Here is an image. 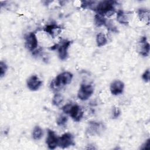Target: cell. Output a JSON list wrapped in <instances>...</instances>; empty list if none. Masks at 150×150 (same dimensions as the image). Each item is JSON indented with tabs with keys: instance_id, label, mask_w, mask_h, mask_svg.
<instances>
[{
	"instance_id": "1",
	"label": "cell",
	"mask_w": 150,
	"mask_h": 150,
	"mask_svg": "<svg viewBox=\"0 0 150 150\" xmlns=\"http://www.w3.org/2000/svg\"><path fill=\"white\" fill-rule=\"evenodd\" d=\"M115 1H104L100 2L95 8V11L98 15L104 16L106 15L110 16L115 12L114 4Z\"/></svg>"
},
{
	"instance_id": "2",
	"label": "cell",
	"mask_w": 150,
	"mask_h": 150,
	"mask_svg": "<svg viewBox=\"0 0 150 150\" xmlns=\"http://www.w3.org/2000/svg\"><path fill=\"white\" fill-rule=\"evenodd\" d=\"M73 74L69 71H64L58 74L51 83L50 86L54 89H59L71 83Z\"/></svg>"
},
{
	"instance_id": "3",
	"label": "cell",
	"mask_w": 150,
	"mask_h": 150,
	"mask_svg": "<svg viewBox=\"0 0 150 150\" xmlns=\"http://www.w3.org/2000/svg\"><path fill=\"white\" fill-rule=\"evenodd\" d=\"M62 110L66 114H69L75 121H80L83 115V111L77 104H67L63 107Z\"/></svg>"
},
{
	"instance_id": "4",
	"label": "cell",
	"mask_w": 150,
	"mask_h": 150,
	"mask_svg": "<svg viewBox=\"0 0 150 150\" xmlns=\"http://www.w3.org/2000/svg\"><path fill=\"white\" fill-rule=\"evenodd\" d=\"M94 92V88L91 84H82L78 91L77 97L81 100H87Z\"/></svg>"
},
{
	"instance_id": "5",
	"label": "cell",
	"mask_w": 150,
	"mask_h": 150,
	"mask_svg": "<svg viewBox=\"0 0 150 150\" xmlns=\"http://www.w3.org/2000/svg\"><path fill=\"white\" fill-rule=\"evenodd\" d=\"M25 46L30 52L34 51L38 47V39L35 33L30 32L25 36Z\"/></svg>"
},
{
	"instance_id": "6",
	"label": "cell",
	"mask_w": 150,
	"mask_h": 150,
	"mask_svg": "<svg viewBox=\"0 0 150 150\" xmlns=\"http://www.w3.org/2000/svg\"><path fill=\"white\" fill-rule=\"evenodd\" d=\"M74 138L72 134L67 132L59 137L58 145L62 148H66L71 145H74Z\"/></svg>"
},
{
	"instance_id": "7",
	"label": "cell",
	"mask_w": 150,
	"mask_h": 150,
	"mask_svg": "<svg viewBox=\"0 0 150 150\" xmlns=\"http://www.w3.org/2000/svg\"><path fill=\"white\" fill-rule=\"evenodd\" d=\"M59 137L55 134V132L51 130H47V136L46 139V142L47 146L50 149H54L58 145Z\"/></svg>"
},
{
	"instance_id": "8",
	"label": "cell",
	"mask_w": 150,
	"mask_h": 150,
	"mask_svg": "<svg viewBox=\"0 0 150 150\" xmlns=\"http://www.w3.org/2000/svg\"><path fill=\"white\" fill-rule=\"evenodd\" d=\"M71 44V42L67 40L62 41L61 45L57 44V50L59 57L61 60H65L67 56V49Z\"/></svg>"
},
{
	"instance_id": "9",
	"label": "cell",
	"mask_w": 150,
	"mask_h": 150,
	"mask_svg": "<svg viewBox=\"0 0 150 150\" xmlns=\"http://www.w3.org/2000/svg\"><path fill=\"white\" fill-rule=\"evenodd\" d=\"M42 81L36 75H32L27 80V86L32 91L38 90L42 86Z\"/></svg>"
},
{
	"instance_id": "10",
	"label": "cell",
	"mask_w": 150,
	"mask_h": 150,
	"mask_svg": "<svg viewBox=\"0 0 150 150\" xmlns=\"http://www.w3.org/2000/svg\"><path fill=\"white\" fill-rule=\"evenodd\" d=\"M124 88V84L120 80L114 81L110 86V91L113 95H118L122 93Z\"/></svg>"
},
{
	"instance_id": "11",
	"label": "cell",
	"mask_w": 150,
	"mask_h": 150,
	"mask_svg": "<svg viewBox=\"0 0 150 150\" xmlns=\"http://www.w3.org/2000/svg\"><path fill=\"white\" fill-rule=\"evenodd\" d=\"M141 43H143L141 47V54L144 56H146L149 54V45L146 42V37H142L141 39Z\"/></svg>"
},
{
	"instance_id": "12",
	"label": "cell",
	"mask_w": 150,
	"mask_h": 150,
	"mask_svg": "<svg viewBox=\"0 0 150 150\" xmlns=\"http://www.w3.org/2000/svg\"><path fill=\"white\" fill-rule=\"evenodd\" d=\"M96 42L98 47L104 46L107 43V40L105 35L103 33H98L96 36Z\"/></svg>"
},
{
	"instance_id": "13",
	"label": "cell",
	"mask_w": 150,
	"mask_h": 150,
	"mask_svg": "<svg viewBox=\"0 0 150 150\" xmlns=\"http://www.w3.org/2000/svg\"><path fill=\"white\" fill-rule=\"evenodd\" d=\"M100 125L99 123L97 122H90V127H89V134L91 135H94L96 134H98L99 132L100 131Z\"/></svg>"
},
{
	"instance_id": "14",
	"label": "cell",
	"mask_w": 150,
	"mask_h": 150,
	"mask_svg": "<svg viewBox=\"0 0 150 150\" xmlns=\"http://www.w3.org/2000/svg\"><path fill=\"white\" fill-rule=\"evenodd\" d=\"M43 135V129L39 126H36L33 131L32 135L33 138L35 140L40 139Z\"/></svg>"
},
{
	"instance_id": "15",
	"label": "cell",
	"mask_w": 150,
	"mask_h": 150,
	"mask_svg": "<svg viewBox=\"0 0 150 150\" xmlns=\"http://www.w3.org/2000/svg\"><path fill=\"white\" fill-rule=\"evenodd\" d=\"M94 22H95V24L97 26H106L107 22L106 19L100 15H96L95 17H94Z\"/></svg>"
},
{
	"instance_id": "16",
	"label": "cell",
	"mask_w": 150,
	"mask_h": 150,
	"mask_svg": "<svg viewBox=\"0 0 150 150\" xmlns=\"http://www.w3.org/2000/svg\"><path fill=\"white\" fill-rule=\"evenodd\" d=\"M58 29H60V28L57 25H55V24H52V25H47L45 28H44V30L48 33L49 34H50L52 38H54V35H55V33H54V30H57Z\"/></svg>"
},
{
	"instance_id": "17",
	"label": "cell",
	"mask_w": 150,
	"mask_h": 150,
	"mask_svg": "<svg viewBox=\"0 0 150 150\" xmlns=\"http://www.w3.org/2000/svg\"><path fill=\"white\" fill-rule=\"evenodd\" d=\"M117 21L122 24L127 25L128 23L127 18L125 16V13H124L122 11H118L117 15Z\"/></svg>"
},
{
	"instance_id": "18",
	"label": "cell",
	"mask_w": 150,
	"mask_h": 150,
	"mask_svg": "<svg viewBox=\"0 0 150 150\" xmlns=\"http://www.w3.org/2000/svg\"><path fill=\"white\" fill-rule=\"evenodd\" d=\"M63 97L59 94H56L54 96L53 98L52 103L53 105L56 106H59L63 102Z\"/></svg>"
},
{
	"instance_id": "19",
	"label": "cell",
	"mask_w": 150,
	"mask_h": 150,
	"mask_svg": "<svg viewBox=\"0 0 150 150\" xmlns=\"http://www.w3.org/2000/svg\"><path fill=\"white\" fill-rule=\"evenodd\" d=\"M138 15L141 19H147L148 21H149V11L146 9H140L138 11Z\"/></svg>"
},
{
	"instance_id": "20",
	"label": "cell",
	"mask_w": 150,
	"mask_h": 150,
	"mask_svg": "<svg viewBox=\"0 0 150 150\" xmlns=\"http://www.w3.org/2000/svg\"><path fill=\"white\" fill-rule=\"evenodd\" d=\"M67 121V118L66 116L61 115L57 120V124L59 126H64Z\"/></svg>"
},
{
	"instance_id": "21",
	"label": "cell",
	"mask_w": 150,
	"mask_h": 150,
	"mask_svg": "<svg viewBox=\"0 0 150 150\" xmlns=\"http://www.w3.org/2000/svg\"><path fill=\"white\" fill-rule=\"evenodd\" d=\"M7 68L8 67H7L6 64L3 62H1V63H0V76H1V77H2L5 75V74L7 70Z\"/></svg>"
},
{
	"instance_id": "22",
	"label": "cell",
	"mask_w": 150,
	"mask_h": 150,
	"mask_svg": "<svg viewBox=\"0 0 150 150\" xmlns=\"http://www.w3.org/2000/svg\"><path fill=\"white\" fill-rule=\"evenodd\" d=\"M142 78L145 82H148L149 81V69H147L145 71V72L142 74Z\"/></svg>"
},
{
	"instance_id": "23",
	"label": "cell",
	"mask_w": 150,
	"mask_h": 150,
	"mask_svg": "<svg viewBox=\"0 0 150 150\" xmlns=\"http://www.w3.org/2000/svg\"><path fill=\"white\" fill-rule=\"evenodd\" d=\"M120 114V111L118 108L114 107L112 110V116L114 118H117Z\"/></svg>"
}]
</instances>
